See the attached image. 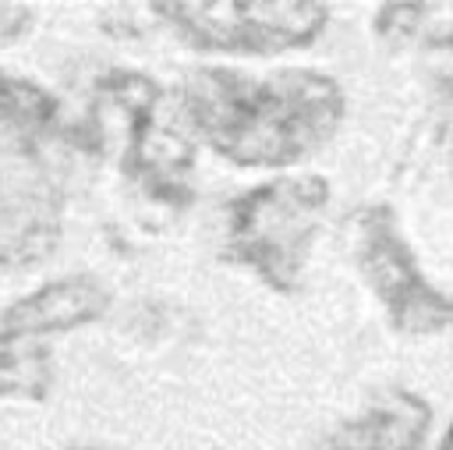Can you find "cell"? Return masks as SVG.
<instances>
[{"label": "cell", "instance_id": "obj_1", "mask_svg": "<svg viewBox=\"0 0 453 450\" xmlns=\"http://www.w3.org/2000/svg\"><path fill=\"white\" fill-rule=\"evenodd\" d=\"M336 78L308 67L244 74L195 71L180 92V113L212 152L237 167H283L311 156L343 120Z\"/></svg>", "mask_w": 453, "mask_h": 450}, {"label": "cell", "instance_id": "obj_2", "mask_svg": "<svg viewBox=\"0 0 453 450\" xmlns=\"http://www.w3.org/2000/svg\"><path fill=\"white\" fill-rule=\"evenodd\" d=\"M92 142L152 198L180 206L195 191L191 128L166 92L138 71H110L92 89Z\"/></svg>", "mask_w": 453, "mask_h": 450}, {"label": "cell", "instance_id": "obj_3", "mask_svg": "<svg viewBox=\"0 0 453 450\" xmlns=\"http://www.w3.org/2000/svg\"><path fill=\"white\" fill-rule=\"evenodd\" d=\"M329 206V184L319 174H287L248 188L226 209V252L262 283L294 294Z\"/></svg>", "mask_w": 453, "mask_h": 450}, {"label": "cell", "instance_id": "obj_4", "mask_svg": "<svg viewBox=\"0 0 453 450\" xmlns=\"http://www.w3.org/2000/svg\"><path fill=\"white\" fill-rule=\"evenodd\" d=\"M156 14L202 53H244L269 57L297 50L319 39L329 21L326 4H283V0H198V4H156Z\"/></svg>", "mask_w": 453, "mask_h": 450}, {"label": "cell", "instance_id": "obj_5", "mask_svg": "<svg viewBox=\"0 0 453 450\" xmlns=\"http://www.w3.org/2000/svg\"><path fill=\"white\" fill-rule=\"evenodd\" d=\"M354 259L393 330L407 337H428L449 326V298L421 273L393 209L372 206L357 216Z\"/></svg>", "mask_w": 453, "mask_h": 450}, {"label": "cell", "instance_id": "obj_6", "mask_svg": "<svg viewBox=\"0 0 453 450\" xmlns=\"http://www.w3.org/2000/svg\"><path fill=\"white\" fill-rule=\"evenodd\" d=\"M428 432L432 404L414 390H389L343 418L326 436V450H425Z\"/></svg>", "mask_w": 453, "mask_h": 450}, {"label": "cell", "instance_id": "obj_7", "mask_svg": "<svg viewBox=\"0 0 453 450\" xmlns=\"http://www.w3.org/2000/svg\"><path fill=\"white\" fill-rule=\"evenodd\" d=\"M106 305H110V291L96 276L71 273L64 280H50L39 291L18 298L0 315V326L35 337V340H46L53 333H67L74 326L96 322L106 312Z\"/></svg>", "mask_w": 453, "mask_h": 450}, {"label": "cell", "instance_id": "obj_8", "mask_svg": "<svg viewBox=\"0 0 453 450\" xmlns=\"http://www.w3.org/2000/svg\"><path fill=\"white\" fill-rule=\"evenodd\" d=\"M60 241V202L35 181H0V266H32Z\"/></svg>", "mask_w": 453, "mask_h": 450}, {"label": "cell", "instance_id": "obj_9", "mask_svg": "<svg viewBox=\"0 0 453 450\" xmlns=\"http://www.w3.org/2000/svg\"><path fill=\"white\" fill-rule=\"evenodd\" d=\"M57 131V99L32 78L0 71V156H32Z\"/></svg>", "mask_w": 453, "mask_h": 450}, {"label": "cell", "instance_id": "obj_10", "mask_svg": "<svg viewBox=\"0 0 453 450\" xmlns=\"http://www.w3.org/2000/svg\"><path fill=\"white\" fill-rule=\"evenodd\" d=\"M53 383L46 340L0 326V397H42Z\"/></svg>", "mask_w": 453, "mask_h": 450}, {"label": "cell", "instance_id": "obj_11", "mask_svg": "<svg viewBox=\"0 0 453 450\" xmlns=\"http://www.w3.org/2000/svg\"><path fill=\"white\" fill-rule=\"evenodd\" d=\"M32 28V7L25 4H0V46L21 39Z\"/></svg>", "mask_w": 453, "mask_h": 450}, {"label": "cell", "instance_id": "obj_12", "mask_svg": "<svg viewBox=\"0 0 453 450\" xmlns=\"http://www.w3.org/2000/svg\"><path fill=\"white\" fill-rule=\"evenodd\" d=\"M67 450H120V446H106V443H88V446H67Z\"/></svg>", "mask_w": 453, "mask_h": 450}, {"label": "cell", "instance_id": "obj_13", "mask_svg": "<svg viewBox=\"0 0 453 450\" xmlns=\"http://www.w3.org/2000/svg\"><path fill=\"white\" fill-rule=\"evenodd\" d=\"M435 450H446V439H442V443H439V446H435Z\"/></svg>", "mask_w": 453, "mask_h": 450}]
</instances>
